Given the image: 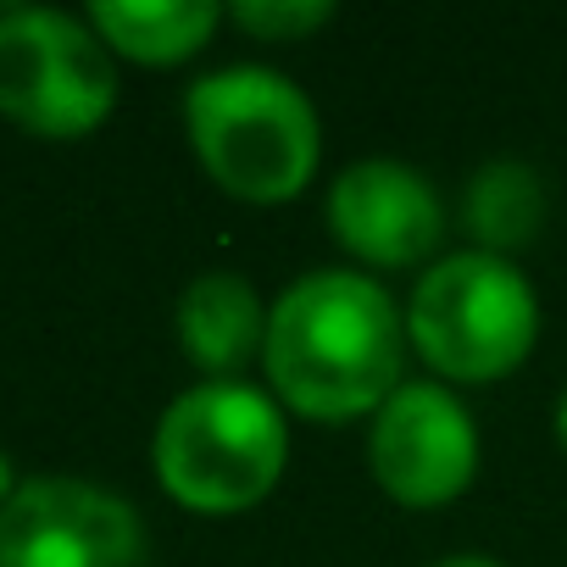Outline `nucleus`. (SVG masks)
Wrapping results in <instances>:
<instances>
[{
    "label": "nucleus",
    "mask_w": 567,
    "mask_h": 567,
    "mask_svg": "<svg viewBox=\"0 0 567 567\" xmlns=\"http://www.w3.org/2000/svg\"><path fill=\"white\" fill-rule=\"evenodd\" d=\"M90 23L134 62H184L212 40L217 7L212 0H95Z\"/></svg>",
    "instance_id": "10"
},
{
    "label": "nucleus",
    "mask_w": 567,
    "mask_h": 567,
    "mask_svg": "<svg viewBox=\"0 0 567 567\" xmlns=\"http://www.w3.org/2000/svg\"><path fill=\"white\" fill-rule=\"evenodd\" d=\"M556 434H561V445H567V395H561V406H556Z\"/></svg>",
    "instance_id": "15"
},
{
    "label": "nucleus",
    "mask_w": 567,
    "mask_h": 567,
    "mask_svg": "<svg viewBox=\"0 0 567 567\" xmlns=\"http://www.w3.org/2000/svg\"><path fill=\"white\" fill-rule=\"evenodd\" d=\"M406 329H412V346L445 379L484 384V379L512 373L528 357L539 334V307H534L528 278L506 256L462 250L423 272Z\"/></svg>",
    "instance_id": "4"
},
{
    "label": "nucleus",
    "mask_w": 567,
    "mask_h": 567,
    "mask_svg": "<svg viewBox=\"0 0 567 567\" xmlns=\"http://www.w3.org/2000/svg\"><path fill=\"white\" fill-rule=\"evenodd\" d=\"M117 101V68L79 18L51 7L0 12V112L34 134L79 140Z\"/></svg>",
    "instance_id": "5"
},
{
    "label": "nucleus",
    "mask_w": 567,
    "mask_h": 567,
    "mask_svg": "<svg viewBox=\"0 0 567 567\" xmlns=\"http://www.w3.org/2000/svg\"><path fill=\"white\" fill-rule=\"evenodd\" d=\"M12 489H18V484H12V462H7V456H0V506H7V501H12Z\"/></svg>",
    "instance_id": "14"
},
{
    "label": "nucleus",
    "mask_w": 567,
    "mask_h": 567,
    "mask_svg": "<svg viewBox=\"0 0 567 567\" xmlns=\"http://www.w3.org/2000/svg\"><path fill=\"white\" fill-rule=\"evenodd\" d=\"M329 223L346 250L379 267H412L440 245V195L406 162H357L334 178Z\"/></svg>",
    "instance_id": "8"
},
{
    "label": "nucleus",
    "mask_w": 567,
    "mask_h": 567,
    "mask_svg": "<svg viewBox=\"0 0 567 567\" xmlns=\"http://www.w3.org/2000/svg\"><path fill=\"white\" fill-rule=\"evenodd\" d=\"M401 312L362 272H312L267 312V379L296 412L346 423L395 395Z\"/></svg>",
    "instance_id": "1"
},
{
    "label": "nucleus",
    "mask_w": 567,
    "mask_h": 567,
    "mask_svg": "<svg viewBox=\"0 0 567 567\" xmlns=\"http://www.w3.org/2000/svg\"><path fill=\"white\" fill-rule=\"evenodd\" d=\"M278 406L234 379L184 390L156 423V473L195 512H245L284 473Z\"/></svg>",
    "instance_id": "3"
},
{
    "label": "nucleus",
    "mask_w": 567,
    "mask_h": 567,
    "mask_svg": "<svg viewBox=\"0 0 567 567\" xmlns=\"http://www.w3.org/2000/svg\"><path fill=\"white\" fill-rule=\"evenodd\" d=\"M434 567H501V561H489V556H445Z\"/></svg>",
    "instance_id": "13"
},
{
    "label": "nucleus",
    "mask_w": 567,
    "mask_h": 567,
    "mask_svg": "<svg viewBox=\"0 0 567 567\" xmlns=\"http://www.w3.org/2000/svg\"><path fill=\"white\" fill-rule=\"evenodd\" d=\"M478 467V434L440 384H401L373 423V473L401 506H445Z\"/></svg>",
    "instance_id": "7"
},
{
    "label": "nucleus",
    "mask_w": 567,
    "mask_h": 567,
    "mask_svg": "<svg viewBox=\"0 0 567 567\" xmlns=\"http://www.w3.org/2000/svg\"><path fill=\"white\" fill-rule=\"evenodd\" d=\"M539 223H545V189H539L534 167L489 162V167L473 173V184H467V228H473V239L489 256L534 239Z\"/></svg>",
    "instance_id": "11"
},
{
    "label": "nucleus",
    "mask_w": 567,
    "mask_h": 567,
    "mask_svg": "<svg viewBox=\"0 0 567 567\" xmlns=\"http://www.w3.org/2000/svg\"><path fill=\"white\" fill-rule=\"evenodd\" d=\"M184 117L206 173L239 200H290L318 167V112L284 73H206L189 90Z\"/></svg>",
    "instance_id": "2"
},
{
    "label": "nucleus",
    "mask_w": 567,
    "mask_h": 567,
    "mask_svg": "<svg viewBox=\"0 0 567 567\" xmlns=\"http://www.w3.org/2000/svg\"><path fill=\"white\" fill-rule=\"evenodd\" d=\"M234 18L245 34H261V40H301V34L323 29L334 18V7L329 0H239Z\"/></svg>",
    "instance_id": "12"
},
{
    "label": "nucleus",
    "mask_w": 567,
    "mask_h": 567,
    "mask_svg": "<svg viewBox=\"0 0 567 567\" xmlns=\"http://www.w3.org/2000/svg\"><path fill=\"white\" fill-rule=\"evenodd\" d=\"M140 512L90 478H23L0 506V567H140Z\"/></svg>",
    "instance_id": "6"
},
{
    "label": "nucleus",
    "mask_w": 567,
    "mask_h": 567,
    "mask_svg": "<svg viewBox=\"0 0 567 567\" xmlns=\"http://www.w3.org/2000/svg\"><path fill=\"white\" fill-rule=\"evenodd\" d=\"M178 340L195 368L206 373H234L267 346V318L245 278L234 272H206L195 278L178 301Z\"/></svg>",
    "instance_id": "9"
}]
</instances>
